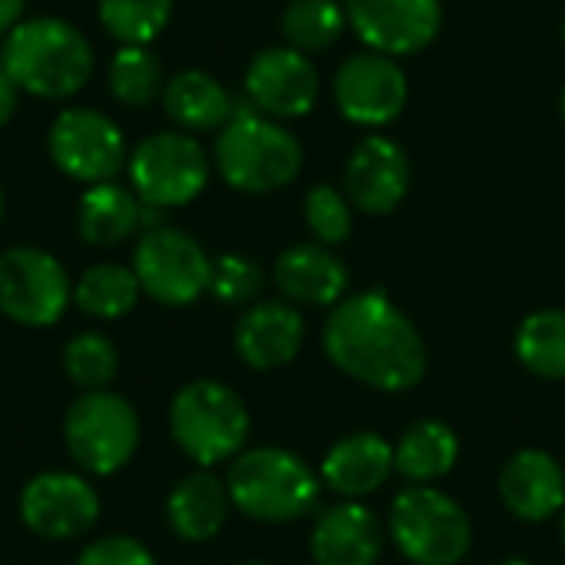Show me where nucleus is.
I'll list each match as a JSON object with an SVG mask.
<instances>
[{"mask_svg":"<svg viewBox=\"0 0 565 565\" xmlns=\"http://www.w3.org/2000/svg\"><path fill=\"white\" fill-rule=\"evenodd\" d=\"M321 344L341 374L381 394L414 391L427 374L424 334L384 291L338 301L321 328Z\"/></svg>","mask_w":565,"mask_h":565,"instance_id":"nucleus-1","label":"nucleus"},{"mask_svg":"<svg viewBox=\"0 0 565 565\" xmlns=\"http://www.w3.org/2000/svg\"><path fill=\"white\" fill-rule=\"evenodd\" d=\"M89 40L60 17L23 20L7 33L0 66L30 96L70 99L93 76Z\"/></svg>","mask_w":565,"mask_h":565,"instance_id":"nucleus-2","label":"nucleus"},{"mask_svg":"<svg viewBox=\"0 0 565 565\" xmlns=\"http://www.w3.org/2000/svg\"><path fill=\"white\" fill-rule=\"evenodd\" d=\"M305 166V149L291 129L262 116L248 99L235 106V116L218 129L215 169L222 179L248 195H265L291 185Z\"/></svg>","mask_w":565,"mask_h":565,"instance_id":"nucleus-3","label":"nucleus"},{"mask_svg":"<svg viewBox=\"0 0 565 565\" xmlns=\"http://www.w3.org/2000/svg\"><path fill=\"white\" fill-rule=\"evenodd\" d=\"M228 500L255 523H295L318 507L321 477L285 447L242 450L228 467Z\"/></svg>","mask_w":565,"mask_h":565,"instance_id":"nucleus-4","label":"nucleus"},{"mask_svg":"<svg viewBox=\"0 0 565 565\" xmlns=\"http://www.w3.org/2000/svg\"><path fill=\"white\" fill-rule=\"evenodd\" d=\"M169 434L175 447L199 467L235 460L252 434L245 401L222 381L185 384L169 407Z\"/></svg>","mask_w":565,"mask_h":565,"instance_id":"nucleus-5","label":"nucleus"},{"mask_svg":"<svg viewBox=\"0 0 565 565\" xmlns=\"http://www.w3.org/2000/svg\"><path fill=\"white\" fill-rule=\"evenodd\" d=\"M387 536L414 565H460L473 546L467 510L437 487H404L387 513Z\"/></svg>","mask_w":565,"mask_h":565,"instance_id":"nucleus-6","label":"nucleus"},{"mask_svg":"<svg viewBox=\"0 0 565 565\" xmlns=\"http://www.w3.org/2000/svg\"><path fill=\"white\" fill-rule=\"evenodd\" d=\"M63 440L79 470L93 477L119 473L139 447L136 407L106 391H83L63 417Z\"/></svg>","mask_w":565,"mask_h":565,"instance_id":"nucleus-7","label":"nucleus"},{"mask_svg":"<svg viewBox=\"0 0 565 565\" xmlns=\"http://www.w3.org/2000/svg\"><path fill=\"white\" fill-rule=\"evenodd\" d=\"M129 182L142 205L179 209L209 185V156L189 132H156L132 149Z\"/></svg>","mask_w":565,"mask_h":565,"instance_id":"nucleus-8","label":"nucleus"},{"mask_svg":"<svg viewBox=\"0 0 565 565\" xmlns=\"http://www.w3.org/2000/svg\"><path fill=\"white\" fill-rule=\"evenodd\" d=\"M132 271L139 278L142 295L166 308H185L209 291L212 258L182 228L159 225L142 232V238L136 242Z\"/></svg>","mask_w":565,"mask_h":565,"instance_id":"nucleus-9","label":"nucleus"},{"mask_svg":"<svg viewBox=\"0 0 565 565\" xmlns=\"http://www.w3.org/2000/svg\"><path fill=\"white\" fill-rule=\"evenodd\" d=\"M70 301L73 281L50 252L17 245L0 255V315L23 328H50Z\"/></svg>","mask_w":565,"mask_h":565,"instance_id":"nucleus-10","label":"nucleus"},{"mask_svg":"<svg viewBox=\"0 0 565 565\" xmlns=\"http://www.w3.org/2000/svg\"><path fill=\"white\" fill-rule=\"evenodd\" d=\"M50 159L56 169L86 185L113 182V175L126 166V139L119 126L99 109L73 106L63 109L50 126Z\"/></svg>","mask_w":565,"mask_h":565,"instance_id":"nucleus-11","label":"nucleus"},{"mask_svg":"<svg viewBox=\"0 0 565 565\" xmlns=\"http://www.w3.org/2000/svg\"><path fill=\"white\" fill-rule=\"evenodd\" d=\"M331 89L341 116L354 126H371V129L401 119L411 99V83L401 63L374 50L351 53L338 66Z\"/></svg>","mask_w":565,"mask_h":565,"instance_id":"nucleus-12","label":"nucleus"},{"mask_svg":"<svg viewBox=\"0 0 565 565\" xmlns=\"http://www.w3.org/2000/svg\"><path fill=\"white\" fill-rule=\"evenodd\" d=\"M348 26L384 56H414L427 50L444 26L440 0H344Z\"/></svg>","mask_w":565,"mask_h":565,"instance_id":"nucleus-13","label":"nucleus"},{"mask_svg":"<svg viewBox=\"0 0 565 565\" xmlns=\"http://www.w3.org/2000/svg\"><path fill=\"white\" fill-rule=\"evenodd\" d=\"M20 520L40 540H76L99 520V493L79 473H36L20 493Z\"/></svg>","mask_w":565,"mask_h":565,"instance_id":"nucleus-14","label":"nucleus"},{"mask_svg":"<svg viewBox=\"0 0 565 565\" xmlns=\"http://www.w3.org/2000/svg\"><path fill=\"white\" fill-rule=\"evenodd\" d=\"M318 96V66L291 46H268L245 70V99L268 119L308 116Z\"/></svg>","mask_w":565,"mask_h":565,"instance_id":"nucleus-15","label":"nucleus"},{"mask_svg":"<svg viewBox=\"0 0 565 565\" xmlns=\"http://www.w3.org/2000/svg\"><path fill=\"white\" fill-rule=\"evenodd\" d=\"M411 156L387 136L361 139L344 162V195L364 215H391L411 192Z\"/></svg>","mask_w":565,"mask_h":565,"instance_id":"nucleus-16","label":"nucleus"},{"mask_svg":"<svg viewBox=\"0 0 565 565\" xmlns=\"http://www.w3.org/2000/svg\"><path fill=\"white\" fill-rule=\"evenodd\" d=\"M500 500L523 523H546L565 510L563 463L540 450H516L500 470Z\"/></svg>","mask_w":565,"mask_h":565,"instance_id":"nucleus-17","label":"nucleus"},{"mask_svg":"<svg viewBox=\"0 0 565 565\" xmlns=\"http://www.w3.org/2000/svg\"><path fill=\"white\" fill-rule=\"evenodd\" d=\"M235 354L252 371H275L298 358L305 344V318L291 301H255L235 324Z\"/></svg>","mask_w":565,"mask_h":565,"instance_id":"nucleus-18","label":"nucleus"},{"mask_svg":"<svg viewBox=\"0 0 565 565\" xmlns=\"http://www.w3.org/2000/svg\"><path fill=\"white\" fill-rule=\"evenodd\" d=\"M384 553L381 520L358 500L328 507L311 530L315 565H377Z\"/></svg>","mask_w":565,"mask_h":565,"instance_id":"nucleus-19","label":"nucleus"},{"mask_svg":"<svg viewBox=\"0 0 565 565\" xmlns=\"http://www.w3.org/2000/svg\"><path fill=\"white\" fill-rule=\"evenodd\" d=\"M275 285L291 305L334 308L348 298V265L318 242H301L275 258Z\"/></svg>","mask_w":565,"mask_h":565,"instance_id":"nucleus-20","label":"nucleus"},{"mask_svg":"<svg viewBox=\"0 0 565 565\" xmlns=\"http://www.w3.org/2000/svg\"><path fill=\"white\" fill-rule=\"evenodd\" d=\"M394 473V444L381 434L358 430L341 437L321 460V487L338 493L341 500H364L377 493Z\"/></svg>","mask_w":565,"mask_h":565,"instance_id":"nucleus-21","label":"nucleus"},{"mask_svg":"<svg viewBox=\"0 0 565 565\" xmlns=\"http://www.w3.org/2000/svg\"><path fill=\"white\" fill-rule=\"evenodd\" d=\"M232 500L228 487L209 470L189 473L166 500V520L182 543H209L222 533Z\"/></svg>","mask_w":565,"mask_h":565,"instance_id":"nucleus-22","label":"nucleus"},{"mask_svg":"<svg viewBox=\"0 0 565 565\" xmlns=\"http://www.w3.org/2000/svg\"><path fill=\"white\" fill-rule=\"evenodd\" d=\"M162 106L166 116L182 129V132H215L235 116V99L232 93L205 70H182L175 73L166 89H162Z\"/></svg>","mask_w":565,"mask_h":565,"instance_id":"nucleus-23","label":"nucleus"},{"mask_svg":"<svg viewBox=\"0 0 565 565\" xmlns=\"http://www.w3.org/2000/svg\"><path fill=\"white\" fill-rule=\"evenodd\" d=\"M460 460V437L450 424L424 417L411 424L394 444V473H401L411 487H430L454 473Z\"/></svg>","mask_w":565,"mask_h":565,"instance_id":"nucleus-24","label":"nucleus"},{"mask_svg":"<svg viewBox=\"0 0 565 565\" xmlns=\"http://www.w3.org/2000/svg\"><path fill=\"white\" fill-rule=\"evenodd\" d=\"M76 228L96 248L122 245L129 235L142 228V202L136 199L132 189L116 182L89 185L76 209Z\"/></svg>","mask_w":565,"mask_h":565,"instance_id":"nucleus-25","label":"nucleus"},{"mask_svg":"<svg viewBox=\"0 0 565 565\" xmlns=\"http://www.w3.org/2000/svg\"><path fill=\"white\" fill-rule=\"evenodd\" d=\"M142 288L132 268L126 265H93L79 275V281L73 285V301L83 315L96 318V321H119L126 318L136 301H139Z\"/></svg>","mask_w":565,"mask_h":565,"instance_id":"nucleus-26","label":"nucleus"},{"mask_svg":"<svg viewBox=\"0 0 565 565\" xmlns=\"http://www.w3.org/2000/svg\"><path fill=\"white\" fill-rule=\"evenodd\" d=\"M516 361L543 381H565V311L543 308L523 318L513 338Z\"/></svg>","mask_w":565,"mask_h":565,"instance_id":"nucleus-27","label":"nucleus"},{"mask_svg":"<svg viewBox=\"0 0 565 565\" xmlns=\"http://www.w3.org/2000/svg\"><path fill=\"white\" fill-rule=\"evenodd\" d=\"M348 30V10L338 0H288L281 10V33L291 50L311 56L334 46Z\"/></svg>","mask_w":565,"mask_h":565,"instance_id":"nucleus-28","label":"nucleus"},{"mask_svg":"<svg viewBox=\"0 0 565 565\" xmlns=\"http://www.w3.org/2000/svg\"><path fill=\"white\" fill-rule=\"evenodd\" d=\"M99 20L122 46H149L172 20V0H99Z\"/></svg>","mask_w":565,"mask_h":565,"instance_id":"nucleus-29","label":"nucleus"},{"mask_svg":"<svg viewBox=\"0 0 565 565\" xmlns=\"http://www.w3.org/2000/svg\"><path fill=\"white\" fill-rule=\"evenodd\" d=\"M63 371L79 391H106L119 371L116 344L99 331H83L63 348Z\"/></svg>","mask_w":565,"mask_h":565,"instance_id":"nucleus-30","label":"nucleus"},{"mask_svg":"<svg viewBox=\"0 0 565 565\" xmlns=\"http://www.w3.org/2000/svg\"><path fill=\"white\" fill-rule=\"evenodd\" d=\"M109 89L126 106H149L162 89V66L149 46H119L109 60Z\"/></svg>","mask_w":565,"mask_h":565,"instance_id":"nucleus-31","label":"nucleus"},{"mask_svg":"<svg viewBox=\"0 0 565 565\" xmlns=\"http://www.w3.org/2000/svg\"><path fill=\"white\" fill-rule=\"evenodd\" d=\"M305 222L318 245H341L351 238L354 228V205L348 202L344 189L334 185H315L305 195Z\"/></svg>","mask_w":565,"mask_h":565,"instance_id":"nucleus-32","label":"nucleus"},{"mask_svg":"<svg viewBox=\"0 0 565 565\" xmlns=\"http://www.w3.org/2000/svg\"><path fill=\"white\" fill-rule=\"evenodd\" d=\"M265 288V271L255 258L218 255L212 258L209 295L222 305H255Z\"/></svg>","mask_w":565,"mask_h":565,"instance_id":"nucleus-33","label":"nucleus"},{"mask_svg":"<svg viewBox=\"0 0 565 565\" xmlns=\"http://www.w3.org/2000/svg\"><path fill=\"white\" fill-rule=\"evenodd\" d=\"M76 565H156V556L132 536H103L79 553Z\"/></svg>","mask_w":565,"mask_h":565,"instance_id":"nucleus-34","label":"nucleus"},{"mask_svg":"<svg viewBox=\"0 0 565 565\" xmlns=\"http://www.w3.org/2000/svg\"><path fill=\"white\" fill-rule=\"evenodd\" d=\"M17 96H20V86L7 76V70L0 66V126L10 122V116L17 113Z\"/></svg>","mask_w":565,"mask_h":565,"instance_id":"nucleus-35","label":"nucleus"},{"mask_svg":"<svg viewBox=\"0 0 565 565\" xmlns=\"http://www.w3.org/2000/svg\"><path fill=\"white\" fill-rule=\"evenodd\" d=\"M23 3L26 0H0V33H10L20 23Z\"/></svg>","mask_w":565,"mask_h":565,"instance_id":"nucleus-36","label":"nucleus"},{"mask_svg":"<svg viewBox=\"0 0 565 565\" xmlns=\"http://www.w3.org/2000/svg\"><path fill=\"white\" fill-rule=\"evenodd\" d=\"M497 565H533L530 559H516V556H510V559H503V563H497Z\"/></svg>","mask_w":565,"mask_h":565,"instance_id":"nucleus-37","label":"nucleus"},{"mask_svg":"<svg viewBox=\"0 0 565 565\" xmlns=\"http://www.w3.org/2000/svg\"><path fill=\"white\" fill-rule=\"evenodd\" d=\"M559 116H563V122H565V86H563V93H559Z\"/></svg>","mask_w":565,"mask_h":565,"instance_id":"nucleus-38","label":"nucleus"},{"mask_svg":"<svg viewBox=\"0 0 565 565\" xmlns=\"http://www.w3.org/2000/svg\"><path fill=\"white\" fill-rule=\"evenodd\" d=\"M0 218H3V185H0Z\"/></svg>","mask_w":565,"mask_h":565,"instance_id":"nucleus-39","label":"nucleus"},{"mask_svg":"<svg viewBox=\"0 0 565 565\" xmlns=\"http://www.w3.org/2000/svg\"><path fill=\"white\" fill-rule=\"evenodd\" d=\"M559 516H563V546H565V510H563V513H559Z\"/></svg>","mask_w":565,"mask_h":565,"instance_id":"nucleus-40","label":"nucleus"},{"mask_svg":"<svg viewBox=\"0 0 565 565\" xmlns=\"http://www.w3.org/2000/svg\"><path fill=\"white\" fill-rule=\"evenodd\" d=\"M563 43H565V20H563Z\"/></svg>","mask_w":565,"mask_h":565,"instance_id":"nucleus-41","label":"nucleus"},{"mask_svg":"<svg viewBox=\"0 0 565 565\" xmlns=\"http://www.w3.org/2000/svg\"><path fill=\"white\" fill-rule=\"evenodd\" d=\"M242 565H265V563H242Z\"/></svg>","mask_w":565,"mask_h":565,"instance_id":"nucleus-42","label":"nucleus"}]
</instances>
